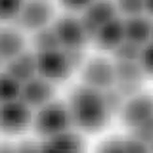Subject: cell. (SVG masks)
Here are the masks:
<instances>
[{
	"instance_id": "2",
	"label": "cell",
	"mask_w": 153,
	"mask_h": 153,
	"mask_svg": "<svg viewBox=\"0 0 153 153\" xmlns=\"http://www.w3.org/2000/svg\"><path fill=\"white\" fill-rule=\"evenodd\" d=\"M36 56L37 76L59 83L65 81L73 72L80 67L85 61L84 50H65L59 49L38 52Z\"/></svg>"
},
{
	"instance_id": "14",
	"label": "cell",
	"mask_w": 153,
	"mask_h": 153,
	"mask_svg": "<svg viewBox=\"0 0 153 153\" xmlns=\"http://www.w3.org/2000/svg\"><path fill=\"white\" fill-rule=\"evenodd\" d=\"M123 25L126 40L140 46L151 40L153 20L145 13L123 17Z\"/></svg>"
},
{
	"instance_id": "22",
	"label": "cell",
	"mask_w": 153,
	"mask_h": 153,
	"mask_svg": "<svg viewBox=\"0 0 153 153\" xmlns=\"http://www.w3.org/2000/svg\"><path fill=\"white\" fill-rule=\"evenodd\" d=\"M122 16L128 17L143 13V0H114Z\"/></svg>"
},
{
	"instance_id": "13",
	"label": "cell",
	"mask_w": 153,
	"mask_h": 153,
	"mask_svg": "<svg viewBox=\"0 0 153 153\" xmlns=\"http://www.w3.org/2000/svg\"><path fill=\"white\" fill-rule=\"evenodd\" d=\"M25 50L24 32L16 26L0 28V63H7Z\"/></svg>"
},
{
	"instance_id": "5",
	"label": "cell",
	"mask_w": 153,
	"mask_h": 153,
	"mask_svg": "<svg viewBox=\"0 0 153 153\" xmlns=\"http://www.w3.org/2000/svg\"><path fill=\"white\" fill-rule=\"evenodd\" d=\"M52 26L62 49L84 50L90 42L79 16H76L74 13L62 14L54 19Z\"/></svg>"
},
{
	"instance_id": "29",
	"label": "cell",
	"mask_w": 153,
	"mask_h": 153,
	"mask_svg": "<svg viewBox=\"0 0 153 153\" xmlns=\"http://www.w3.org/2000/svg\"><path fill=\"white\" fill-rule=\"evenodd\" d=\"M143 13L153 17V0H143Z\"/></svg>"
},
{
	"instance_id": "25",
	"label": "cell",
	"mask_w": 153,
	"mask_h": 153,
	"mask_svg": "<svg viewBox=\"0 0 153 153\" xmlns=\"http://www.w3.org/2000/svg\"><path fill=\"white\" fill-rule=\"evenodd\" d=\"M96 153H126L123 138L110 137L105 139L98 146Z\"/></svg>"
},
{
	"instance_id": "18",
	"label": "cell",
	"mask_w": 153,
	"mask_h": 153,
	"mask_svg": "<svg viewBox=\"0 0 153 153\" xmlns=\"http://www.w3.org/2000/svg\"><path fill=\"white\" fill-rule=\"evenodd\" d=\"M22 83L6 71L0 72V104L18 100Z\"/></svg>"
},
{
	"instance_id": "15",
	"label": "cell",
	"mask_w": 153,
	"mask_h": 153,
	"mask_svg": "<svg viewBox=\"0 0 153 153\" xmlns=\"http://www.w3.org/2000/svg\"><path fill=\"white\" fill-rule=\"evenodd\" d=\"M4 71L21 83L33 79L37 76L36 52L28 49L23 51L21 54L5 63Z\"/></svg>"
},
{
	"instance_id": "3",
	"label": "cell",
	"mask_w": 153,
	"mask_h": 153,
	"mask_svg": "<svg viewBox=\"0 0 153 153\" xmlns=\"http://www.w3.org/2000/svg\"><path fill=\"white\" fill-rule=\"evenodd\" d=\"M32 126L38 136L44 139L70 130L74 126L68 105L60 100H51L36 109Z\"/></svg>"
},
{
	"instance_id": "16",
	"label": "cell",
	"mask_w": 153,
	"mask_h": 153,
	"mask_svg": "<svg viewBox=\"0 0 153 153\" xmlns=\"http://www.w3.org/2000/svg\"><path fill=\"white\" fill-rule=\"evenodd\" d=\"M116 83L143 84L146 76L139 61L113 60Z\"/></svg>"
},
{
	"instance_id": "8",
	"label": "cell",
	"mask_w": 153,
	"mask_h": 153,
	"mask_svg": "<svg viewBox=\"0 0 153 153\" xmlns=\"http://www.w3.org/2000/svg\"><path fill=\"white\" fill-rule=\"evenodd\" d=\"M119 115L123 126L132 130L153 116V97L142 92L133 96L126 100Z\"/></svg>"
},
{
	"instance_id": "7",
	"label": "cell",
	"mask_w": 153,
	"mask_h": 153,
	"mask_svg": "<svg viewBox=\"0 0 153 153\" xmlns=\"http://www.w3.org/2000/svg\"><path fill=\"white\" fill-rule=\"evenodd\" d=\"M33 118V109L20 99L0 104V132L20 135L32 127Z\"/></svg>"
},
{
	"instance_id": "12",
	"label": "cell",
	"mask_w": 153,
	"mask_h": 153,
	"mask_svg": "<svg viewBox=\"0 0 153 153\" xmlns=\"http://www.w3.org/2000/svg\"><path fill=\"white\" fill-rule=\"evenodd\" d=\"M124 40L123 17L118 16L100 27L91 41L98 50L112 53Z\"/></svg>"
},
{
	"instance_id": "32",
	"label": "cell",
	"mask_w": 153,
	"mask_h": 153,
	"mask_svg": "<svg viewBox=\"0 0 153 153\" xmlns=\"http://www.w3.org/2000/svg\"><path fill=\"white\" fill-rule=\"evenodd\" d=\"M151 41H153V26H152V35H151Z\"/></svg>"
},
{
	"instance_id": "21",
	"label": "cell",
	"mask_w": 153,
	"mask_h": 153,
	"mask_svg": "<svg viewBox=\"0 0 153 153\" xmlns=\"http://www.w3.org/2000/svg\"><path fill=\"white\" fill-rule=\"evenodd\" d=\"M102 94L111 116H113V115H119L126 99L114 86L112 88L103 91Z\"/></svg>"
},
{
	"instance_id": "1",
	"label": "cell",
	"mask_w": 153,
	"mask_h": 153,
	"mask_svg": "<svg viewBox=\"0 0 153 153\" xmlns=\"http://www.w3.org/2000/svg\"><path fill=\"white\" fill-rule=\"evenodd\" d=\"M66 103L73 126L81 132L99 133L106 127L111 118L102 91L82 83L72 89Z\"/></svg>"
},
{
	"instance_id": "11",
	"label": "cell",
	"mask_w": 153,
	"mask_h": 153,
	"mask_svg": "<svg viewBox=\"0 0 153 153\" xmlns=\"http://www.w3.org/2000/svg\"><path fill=\"white\" fill-rule=\"evenodd\" d=\"M39 153H86L85 142L79 133L70 129L44 139L39 143Z\"/></svg>"
},
{
	"instance_id": "30",
	"label": "cell",
	"mask_w": 153,
	"mask_h": 153,
	"mask_svg": "<svg viewBox=\"0 0 153 153\" xmlns=\"http://www.w3.org/2000/svg\"><path fill=\"white\" fill-rule=\"evenodd\" d=\"M0 153H16V148L11 143H0Z\"/></svg>"
},
{
	"instance_id": "19",
	"label": "cell",
	"mask_w": 153,
	"mask_h": 153,
	"mask_svg": "<svg viewBox=\"0 0 153 153\" xmlns=\"http://www.w3.org/2000/svg\"><path fill=\"white\" fill-rule=\"evenodd\" d=\"M142 47L134 44L132 42L124 40L116 49L112 52L114 60H126V61H138L140 57Z\"/></svg>"
},
{
	"instance_id": "10",
	"label": "cell",
	"mask_w": 153,
	"mask_h": 153,
	"mask_svg": "<svg viewBox=\"0 0 153 153\" xmlns=\"http://www.w3.org/2000/svg\"><path fill=\"white\" fill-rule=\"evenodd\" d=\"M55 85L39 76L22 83L20 99L32 109H38L54 100Z\"/></svg>"
},
{
	"instance_id": "20",
	"label": "cell",
	"mask_w": 153,
	"mask_h": 153,
	"mask_svg": "<svg viewBox=\"0 0 153 153\" xmlns=\"http://www.w3.org/2000/svg\"><path fill=\"white\" fill-rule=\"evenodd\" d=\"M25 0H0V22L14 21Z\"/></svg>"
},
{
	"instance_id": "26",
	"label": "cell",
	"mask_w": 153,
	"mask_h": 153,
	"mask_svg": "<svg viewBox=\"0 0 153 153\" xmlns=\"http://www.w3.org/2000/svg\"><path fill=\"white\" fill-rule=\"evenodd\" d=\"M123 141L126 153H150L149 145L138 140L132 135L123 138Z\"/></svg>"
},
{
	"instance_id": "9",
	"label": "cell",
	"mask_w": 153,
	"mask_h": 153,
	"mask_svg": "<svg viewBox=\"0 0 153 153\" xmlns=\"http://www.w3.org/2000/svg\"><path fill=\"white\" fill-rule=\"evenodd\" d=\"M118 16L120 13L114 0H95L81 13L79 18L91 41L100 27Z\"/></svg>"
},
{
	"instance_id": "17",
	"label": "cell",
	"mask_w": 153,
	"mask_h": 153,
	"mask_svg": "<svg viewBox=\"0 0 153 153\" xmlns=\"http://www.w3.org/2000/svg\"><path fill=\"white\" fill-rule=\"evenodd\" d=\"M31 43L33 50L36 53L51 51L61 48L52 24L33 33Z\"/></svg>"
},
{
	"instance_id": "6",
	"label": "cell",
	"mask_w": 153,
	"mask_h": 153,
	"mask_svg": "<svg viewBox=\"0 0 153 153\" xmlns=\"http://www.w3.org/2000/svg\"><path fill=\"white\" fill-rule=\"evenodd\" d=\"M81 83L99 91L112 88L116 83L114 62L103 56L85 59L80 67Z\"/></svg>"
},
{
	"instance_id": "31",
	"label": "cell",
	"mask_w": 153,
	"mask_h": 153,
	"mask_svg": "<svg viewBox=\"0 0 153 153\" xmlns=\"http://www.w3.org/2000/svg\"><path fill=\"white\" fill-rule=\"evenodd\" d=\"M149 151H150V153H153V142L149 145Z\"/></svg>"
},
{
	"instance_id": "4",
	"label": "cell",
	"mask_w": 153,
	"mask_h": 153,
	"mask_svg": "<svg viewBox=\"0 0 153 153\" xmlns=\"http://www.w3.org/2000/svg\"><path fill=\"white\" fill-rule=\"evenodd\" d=\"M55 12L53 0H25L13 21L14 26L22 32L35 33L52 24Z\"/></svg>"
},
{
	"instance_id": "24",
	"label": "cell",
	"mask_w": 153,
	"mask_h": 153,
	"mask_svg": "<svg viewBox=\"0 0 153 153\" xmlns=\"http://www.w3.org/2000/svg\"><path fill=\"white\" fill-rule=\"evenodd\" d=\"M130 135L147 145H150L153 142V116L139 126L132 129Z\"/></svg>"
},
{
	"instance_id": "27",
	"label": "cell",
	"mask_w": 153,
	"mask_h": 153,
	"mask_svg": "<svg viewBox=\"0 0 153 153\" xmlns=\"http://www.w3.org/2000/svg\"><path fill=\"white\" fill-rule=\"evenodd\" d=\"M59 5L68 13H82L95 0H57Z\"/></svg>"
},
{
	"instance_id": "28",
	"label": "cell",
	"mask_w": 153,
	"mask_h": 153,
	"mask_svg": "<svg viewBox=\"0 0 153 153\" xmlns=\"http://www.w3.org/2000/svg\"><path fill=\"white\" fill-rule=\"evenodd\" d=\"M16 148V153H39V143L33 141H24Z\"/></svg>"
},
{
	"instance_id": "23",
	"label": "cell",
	"mask_w": 153,
	"mask_h": 153,
	"mask_svg": "<svg viewBox=\"0 0 153 153\" xmlns=\"http://www.w3.org/2000/svg\"><path fill=\"white\" fill-rule=\"evenodd\" d=\"M138 61L145 75L153 78V41L150 40L142 47Z\"/></svg>"
}]
</instances>
